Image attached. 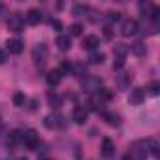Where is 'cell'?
I'll use <instances>...</instances> for the list:
<instances>
[{
	"instance_id": "603a6c76",
	"label": "cell",
	"mask_w": 160,
	"mask_h": 160,
	"mask_svg": "<svg viewBox=\"0 0 160 160\" xmlns=\"http://www.w3.org/2000/svg\"><path fill=\"white\" fill-rule=\"evenodd\" d=\"M25 102H27V98H25V94H23V92H15V94H13V104H15L17 108L25 106Z\"/></svg>"
},
{
	"instance_id": "4fadbf2b",
	"label": "cell",
	"mask_w": 160,
	"mask_h": 160,
	"mask_svg": "<svg viewBox=\"0 0 160 160\" xmlns=\"http://www.w3.org/2000/svg\"><path fill=\"white\" fill-rule=\"evenodd\" d=\"M47 83L51 85V87H55V85H58L60 83V79H62V73H60V70H51L49 73H47Z\"/></svg>"
},
{
	"instance_id": "d4e9b609",
	"label": "cell",
	"mask_w": 160,
	"mask_h": 160,
	"mask_svg": "<svg viewBox=\"0 0 160 160\" xmlns=\"http://www.w3.org/2000/svg\"><path fill=\"white\" fill-rule=\"evenodd\" d=\"M149 92H151L152 96H156V94L160 92V83H158V81H152V83L149 85Z\"/></svg>"
},
{
	"instance_id": "83f0119b",
	"label": "cell",
	"mask_w": 160,
	"mask_h": 160,
	"mask_svg": "<svg viewBox=\"0 0 160 160\" xmlns=\"http://www.w3.org/2000/svg\"><path fill=\"white\" fill-rule=\"evenodd\" d=\"M106 19H108V21H117V19H119V13H117V12H109Z\"/></svg>"
},
{
	"instance_id": "484cf974",
	"label": "cell",
	"mask_w": 160,
	"mask_h": 160,
	"mask_svg": "<svg viewBox=\"0 0 160 160\" xmlns=\"http://www.w3.org/2000/svg\"><path fill=\"white\" fill-rule=\"evenodd\" d=\"M87 12H89V8H87V6H73V13H75V15H79V17L85 15Z\"/></svg>"
},
{
	"instance_id": "6da1fadb",
	"label": "cell",
	"mask_w": 160,
	"mask_h": 160,
	"mask_svg": "<svg viewBox=\"0 0 160 160\" xmlns=\"http://www.w3.org/2000/svg\"><path fill=\"white\" fill-rule=\"evenodd\" d=\"M81 87H83V91L94 94V92H98L102 89V79L98 75H85L83 81H81Z\"/></svg>"
},
{
	"instance_id": "277c9868",
	"label": "cell",
	"mask_w": 160,
	"mask_h": 160,
	"mask_svg": "<svg viewBox=\"0 0 160 160\" xmlns=\"http://www.w3.org/2000/svg\"><path fill=\"white\" fill-rule=\"evenodd\" d=\"M23 27H25V19H23L21 13H13V15H10V19H8V28H10L12 32H21Z\"/></svg>"
},
{
	"instance_id": "e0dca14e",
	"label": "cell",
	"mask_w": 160,
	"mask_h": 160,
	"mask_svg": "<svg viewBox=\"0 0 160 160\" xmlns=\"http://www.w3.org/2000/svg\"><path fill=\"white\" fill-rule=\"evenodd\" d=\"M21 139H23V132L21 130H12L8 134V145H17V143H21Z\"/></svg>"
},
{
	"instance_id": "52a82bcc",
	"label": "cell",
	"mask_w": 160,
	"mask_h": 160,
	"mask_svg": "<svg viewBox=\"0 0 160 160\" xmlns=\"http://www.w3.org/2000/svg\"><path fill=\"white\" fill-rule=\"evenodd\" d=\"M32 57H34V60L40 64V62H45V58H47V45L45 43H38L34 49H32Z\"/></svg>"
},
{
	"instance_id": "ba28073f",
	"label": "cell",
	"mask_w": 160,
	"mask_h": 160,
	"mask_svg": "<svg viewBox=\"0 0 160 160\" xmlns=\"http://www.w3.org/2000/svg\"><path fill=\"white\" fill-rule=\"evenodd\" d=\"M6 47H8V51H10L12 55H21L23 49H25V45H23L21 40H8V42H6Z\"/></svg>"
},
{
	"instance_id": "30bf717a",
	"label": "cell",
	"mask_w": 160,
	"mask_h": 160,
	"mask_svg": "<svg viewBox=\"0 0 160 160\" xmlns=\"http://www.w3.org/2000/svg\"><path fill=\"white\" fill-rule=\"evenodd\" d=\"M87 117H89V111L85 108H75L73 109V121L77 124H85L87 122Z\"/></svg>"
},
{
	"instance_id": "4dcf8cb0",
	"label": "cell",
	"mask_w": 160,
	"mask_h": 160,
	"mask_svg": "<svg viewBox=\"0 0 160 160\" xmlns=\"http://www.w3.org/2000/svg\"><path fill=\"white\" fill-rule=\"evenodd\" d=\"M38 160H53V158H49V156H40Z\"/></svg>"
},
{
	"instance_id": "7402d4cb",
	"label": "cell",
	"mask_w": 160,
	"mask_h": 160,
	"mask_svg": "<svg viewBox=\"0 0 160 160\" xmlns=\"http://www.w3.org/2000/svg\"><path fill=\"white\" fill-rule=\"evenodd\" d=\"M70 72H73L75 73V77H83V75H87V72H85V66L83 64H72V70Z\"/></svg>"
},
{
	"instance_id": "d6a6232c",
	"label": "cell",
	"mask_w": 160,
	"mask_h": 160,
	"mask_svg": "<svg viewBox=\"0 0 160 160\" xmlns=\"http://www.w3.org/2000/svg\"><path fill=\"white\" fill-rule=\"evenodd\" d=\"M2 10H4V6H2V4H0V12H2Z\"/></svg>"
},
{
	"instance_id": "44dd1931",
	"label": "cell",
	"mask_w": 160,
	"mask_h": 160,
	"mask_svg": "<svg viewBox=\"0 0 160 160\" xmlns=\"http://www.w3.org/2000/svg\"><path fill=\"white\" fill-rule=\"evenodd\" d=\"M47 100H49V104H51L53 108H58V106H60V102H62V98H60L57 92H53V91L47 94Z\"/></svg>"
},
{
	"instance_id": "f546056e",
	"label": "cell",
	"mask_w": 160,
	"mask_h": 160,
	"mask_svg": "<svg viewBox=\"0 0 160 160\" xmlns=\"http://www.w3.org/2000/svg\"><path fill=\"white\" fill-rule=\"evenodd\" d=\"M4 62H6V51L0 49V64H4Z\"/></svg>"
},
{
	"instance_id": "2e32d148",
	"label": "cell",
	"mask_w": 160,
	"mask_h": 160,
	"mask_svg": "<svg viewBox=\"0 0 160 160\" xmlns=\"http://www.w3.org/2000/svg\"><path fill=\"white\" fill-rule=\"evenodd\" d=\"M128 51H132L136 57H145V55H147V47H145L141 42H136V43H132V45L128 47Z\"/></svg>"
},
{
	"instance_id": "9a60e30c",
	"label": "cell",
	"mask_w": 160,
	"mask_h": 160,
	"mask_svg": "<svg viewBox=\"0 0 160 160\" xmlns=\"http://www.w3.org/2000/svg\"><path fill=\"white\" fill-rule=\"evenodd\" d=\"M57 45H58V49L68 51V49L72 47V38H70V36H66V34H60V36L57 38Z\"/></svg>"
},
{
	"instance_id": "7c38bea8",
	"label": "cell",
	"mask_w": 160,
	"mask_h": 160,
	"mask_svg": "<svg viewBox=\"0 0 160 160\" xmlns=\"http://www.w3.org/2000/svg\"><path fill=\"white\" fill-rule=\"evenodd\" d=\"M98 45H100L98 36H85V38H83V49L96 51V47H98Z\"/></svg>"
},
{
	"instance_id": "ffe728a7",
	"label": "cell",
	"mask_w": 160,
	"mask_h": 160,
	"mask_svg": "<svg viewBox=\"0 0 160 160\" xmlns=\"http://www.w3.org/2000/svg\"><path fill=\"white\" fill-rule=\"evenodd\" d=\"M126 53H128V47H126L124 43H119V45H115V58H122V60H124Z\"/></svg>"
},
{
	"instance_id": "4316f807",
	"label": "cell",
	"mask_w": 160,
	"mask_h": 160,
	"mask_svg": "<svg viewBox=\"0 0 160 160\" xmlns=\"http://www.w3.org/2000/svg\"><path fill=\"white\" fill-rule=\"evenodd\" d=\"M151 17H152L154 23L158 21V17H160V8H158V6H152V13H151Z\"/></svg>"
},
{
	"instance_id": "3957f363",
	"label": "cell",
	"mask_w": 160,
	"mask_h": 160,
	"mask_svg": "<svg viewBox=\"0 0 160 160\" xmlns=\"http://www.w3.org/2000/svg\"><path fill=\"white\" fill-rule=\"evenodd\" d=\"M30 151H34L38 145H40V136H38V132L36 130H27L25 134H23V139H21Z\"/></svg>"
},
{
	"instance_id": "1f68e13d",
	"label": "cell",
	"mask_w": 160,
	"mask_h": 160,
	"mask_svg": "<svg viewBox=\"0 0 160 160\" xmlns=\"http://www.w3.org/2000/svg\"><path fill=\"white\" fill-rule=\"evenodd\" d=\"M122 160H132V158H130L128 154H124V158H122Z\"/></svg>"
},
{
	"instance_id": "f1b7e54d",
	"label": "cell",
	"mask_w": 160,
	"mask_h": 160,
	"mask_svg": "<svg viewBox=\"0 0 160 160\" xmlns=\"http://www.w3.org/2000/svg\"><path fill=\"white\" fill-rule=\"evenodd\" d=\"M51 25H53V28H57V30H60V28H62V23H60V21H55V19H53V21H51Z\"/></svg>"
},
{
	"instance_id": "8fae6325",
	"label": "cell",
	"mask_w": 160,
	"mask_h": 160,
	"mask_svg": "<svg viewBox=\"0 0 160 160\" xmlns=\"http://www.w3.org/2000/svg\"><path fill=\"white\" fill-rule=\"evenodd\" d=\"M42 19H43V13H42L40 10H36V8L28 10V13H27V21H28L30 25H38V23H42Z\"/></svg>"
},
{
	"instance_id": "5b68a950",
	"label": "cell",
	"mask_w": 160,
	"mask_h": 160,
	"mask_svg": "<svg viewBox=\"0 0 160 160\" xmlns=\"http://www.w3.org/2000/svg\"><path fill=\"white\" fill-rule=\"evenodd\" d=\"M138 30H139V25L134 19H126L121 25V34L122 36H134V34H138Z\"/></svg>"
},
{
	"instance_id": "9c48e42d",
	"label": "cell",
	"mask_w": 160,
	"mask_h": 160,
	"mask_svg": "<svg viewBox=\"0 0 160 160\" xmlns=\"http://www.w3.org/2000/svg\"><path fill=\"white\" fill-rule=\"evenodd\" d=\"M102 154H104V158H111L115 154V143L109 138H104V141H102Z\"/></svg>"
},
{
	"instance_id": "7a4b0ae2",
	"label": "cell",
	"mask_w": 160,
	"mask_h": 160,
	"mask_svg": "<svg viewBox=\"0 0 160 160\" xmlns=\"http://www.w3.org/2000/svg\"><path fill=\"white\" fill-rule=\"evenodd\" d=\"M128 156L132 160H147V145H145V141H134L130 145Z\"/></svg>"
},
{
	"instance_id": "8992f818",
	"label": "cell",
	"mask_w": 160,
	"mask_h": 160,
	"mask_svg": "<svg viewBox=\"0 0 160 160\" xmlns=\"http://www.w3.org/2000/svg\"><path fill=\"white\" fill-rule=\"evenodd\" d=\"M43 124L49 128V130H55V128H62L64 126V119L58 115V113H51L43 119Z\"/></svg>"
},
{
	"instance_id": "cb8c5ba5",
	"label": "cell",
	"mask_w": 160,
	"mask_h": 160,
	"mask_svg": "<svg viewBox=\"0 0 160 160\" xmlns=\"http://www.w3.org/2000/svg\"><path fill=\"white\" fill-rule=\"evenodd\" d=\"M70 30H72V36H81V32H83V27L79 25V23H73V25L70 27Z\"/></svg>"
},
{
	"instance_id": "5bb4252c",
	"label": "cell",
	"mask_w": 160,
	"mask_h": 160,
	"mask_svg": "<svg viewBox=\"0 0 160 160\" xmlns=\"http://www.w3.org/2000/svg\"><path fill=\"white\" fill-rule=\"evenodd\" d=\"M130 104H141L143 100H145V91L143 89H134L132 92H130Z\"/></svg>"
},
{
	"instance_id": "ac0fdd59",
	"label": "cell",
	"mask_w": 160,
	"mask_h": 160,
	"mask_svg": "<svg viewBox=\"0 0 160 160\" xmlns=\"http://www.w3.org/2000/svg\"><path fill=\"white\" fill-rule=\"evenodd\" d=\"M104 119H106V122H108L109 126H119V124H121V117H119L117 113H106Z\"/></svg>"
},
{
	"instance_id": "d6986e66",
	"label": "cell",
	"mask_w": 160,
	"mask_h": 160,
	"mask_svg": "<svg viewBox=\"0 0 160 160\" xmlns=\"http://www.w3.org/2000/svg\"><path fill=\"white\" fill-rule=\"evenodd\" d=\"M104 53H100V51H92L91 55H89V62L91 64H102L104 62Z\"/></svg>"
}]
</instances>
